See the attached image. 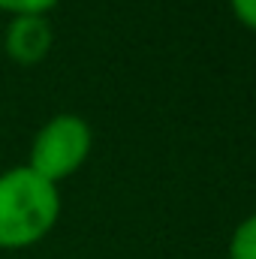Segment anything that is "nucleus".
Returning a JSON list of instances; mask_svg holds the SVG:
<instances>
[{
    "label": "nucleus",
    "mask_w": 256,
    "mask_h": 259,
    "mask_svg": "<svg viewBox=\"0 0 256 259\" xmlns=\"http://www.w3.org/2000/svg\"><path fill=\"white\" fill-rule=\"evenodd\" d=\"M229 259H256V214L244 217L229 238Z\"/></svg>",
    "instance_id": "4"
},
{
    "label": "nucleus",
    "mask_w": 256,
    "mask_h": 259,
    "mask_svg": "<svg viewBox=\"0 0 256 259\" xmlns=\"http://www.w3.org/2000/svg\"><path fill=\"white\" fill-rule=\"evenodd\" d=\"M229 9L244 27L256 30V0H229Z\"/></svg>",
    "instance_id": "6"
},
{
    "label": "nucleus",
    "mask_w": 256,
    "mask_h": 259,
    "mask_svg": "<svg viewBox=\"0 0 256 259\" xmlns=\"http://www.w3.org/2000/svg\"><path fill=\"white\" fill-rule=\"evenodd\" d=\"M94 133L84 118L78 115H55L49 124L36 133L30 145V169L52 184L69 178L91 154Z\"/></svg>",
    "instance_id": "2"
},
{
    "label": "nucleus",
    "mask_w": 256,
    "mask_h": 259,
    "mask_svg": "<svg viewBox=\"0 0 256 259\" xmlns=\"http://www.w3.org/2000/svg\"><path fill=\"white\" fill-rule=\"evenodd\" d=\"M61 0H0V9L9 15H46Z\"/></svg>",
    "instance_id": "5"
},
{
    "label": "nucleus",
    "mask_w": 256,
    "mask_h": 259,
    "mask_svg": "<svg viewBox=\"0 0 256 259\" xmlns=\"http://www.w3.org/2000/svg\"><path fill=\"white\" fill-rule=\"evenodd\" d=\"M3 49L15 64H39L52 49V27L46 15H12L3 33Z\"/></svg>",
    "instance_id": "3"
},
{
    "label": "nucleus",
    "mask_w": 256,
    "mask_h": 259,
    "mask_svg": "<svg viewBox=\"0 0 256 259\" xmlns=\"http://www.w3.org/2000/svg\"><path fill=\"white\" fill-rule=\"evenodd\" d=\"M58 217V184L46 181L30 166H15L0 175V247L18 250L42 241Z\"/></svg>",
    "instance_id": "1"
}]
</instances>
